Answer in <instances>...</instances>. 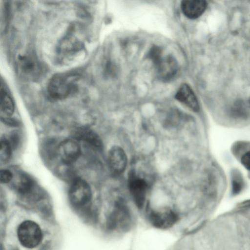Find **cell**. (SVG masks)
I'll return each mask as SVG.
<instances>
[{
	"label": "cell",
	"mask_w": 250,
	"mask_h": 250,
	"mask_svg": "<svg viewBox=\"0 0 250 250\" xmlns=\"http://www.w3.org/2000/svg\"><path fill=\"white\" fill-rule=\"evenodd\" d=\"M240 208H250V200L245 201L238 205Z\"/></svg>",
	"instance_id": "cell-21"
},
{
	"label": "cell",
	"mask_w": 250,
	"mask_h": 250,
	"mask_svg": "<svg viewBox=\"0 0 250 250\" xmlns=\"http://www.w3.org/2000/svg\"><path fill=\"white\" fill-rule=\"evenodd\" d=\"M147 184L146 181L131 172L129 175L128 187L131 196L136 206L142 208L145 202Z\"/></svg>",
	"instance_id": "cell-5"
},
{
	"label": "cell",
	"mask_w": 250,
	"mask_h": 250,
	"mask_svg": "<svg viewBox=\"0 0 250 250\" xmlns=\"http://www.w3.org/2000/svg\"><path fill=\"white\" fill-rule=\"evenodd\" d=\"M243 187L242 179L239 175H235L232 180V192L234 195L239 193Z\"/></svg>",
	"instance_id": "cell-17"
},
{
	"label": "cell",
	"mask_w": 250,
	"mask_h": 250,
	"mask_svg": "<svg viewBox=\"0 0 250 250\" xmlns=\"http://www.w3.org/2000/svg\"><path fill=\"white\" fill-rule=\"evenodd\" d=\"M108 162L113 172L122 173L125 169L127 164V157L124 150L120 146L112 147L108 153Z\"/></svg>",
	"instance_id": "cell-9"
},
{
	"label": "cell",
	"mask_w": 250,
	"mask_h": 250,
	"mask_svg": "<svg viewBox=\"0 0 250 250\" xmlns=\"http://www.w3.org/2000/svg\"><path fill=\"white\" fill-rule=\"evenodd\" d=\"M91 196L90 187L86 181L78 179L73 182L69 189V197L75 206L80 207L87 204Z\"/></svg>",
	"instance_id": "cell-3"
},
{
	"label": "cell",
	"mask_w": 250,
	"mask_h": 250,
	"mask_svg": "<svg viewBox=\"0 0 250 250\" xmlns=\"http://www.w3.org/2000/svg\"><path fill=\"white\" fill-rule=\"evenodd\" d=\"M154 64L158 77L164 82L168 81L172 79L178 71L177 62L171 55L162 56Z\"/></svg>",
	"instance_id": "cell-6"
},
{
	"label": "cell",
	"mask_w": 250,
	"mask_h": 250,
	"mask_svg": "<svg viewBox=\"0 0 250 250\" xmlns=\"http://www.w3.org/2000/svg\"><path fill=\"white\" fill-rule=\"evenodd\" d=\"M162 54V50L160 47L154 46L150 49L148 56L154 63L163 56Z\"/></svg>",
	"instance_id": "cell-18"
},
{
	"label": "cell",
	"mask_w": 250,
	"mask_h": 250,
	"mask_svg": "<svg viewBox=\"0 0 250 250\" xmlns=\"http://www.w3.org/2000/svg\"><path fill=\"white\" fill-rule=\"evenodd\" d=\"M14 104L8 93L3 89H0V112L6 116H10L14 112Z\"/></svg>",
	"instance_id": "cell-14"
},
{
	"label": "cell",
	"mask_w": 250,
	"mask_h": 250,
	"mask_svg": "<svg viewBox=\"0 0 250 250\" xmlns=\"http://www.w3.org/2000/svg\"><path fill=\"white\" fill-rule=\"evenodd\" d=\"M33 182L26 175H21L16 182V187L18 191L21 194L29 192L32 188Z\"/></svg>",
	"instance_id": "cell-15"
},
{
	"label": "cell",
	"mask_w": 250,
	"mask_h": 250,
	"mask_svg": "<svg viewBox=\"0 0 250 250\" xmlns=\"http://www.w3.org/2000/svg\"><path fill=\"white\" fill-rule=\"evenodd\" d=\"M76 78L73 75L57 74L50 80L47 87L49 96L55 100L67 97L76 88Z\"/></svg>",
	"instance_id": "cell-2"
},
{
	"label": "cell",
	"mask_w": 250,
	"mask_h": 250,
	"mask_svg": "<svg viewBox=\"0 0 250 250\" xmlns=\"http://www.w3.org/2000/svg\"><path fill=\"white\" fill-rule=\"evenodd\" d=\"M20 68L24 74L34 75L38 71L36 61L30 56H20L19 58Z\"/></svg>",
	"instance_id": "cell-13"
},
{
	"label": "cell",
	"mask_w": 250,
	"mask_h": 250,
	"mask_svg": "<svg viewBox=\"0 0 250 250\" xmlns=\"http://www.w3.org/2000/svg\"><path fill=\"white\" fill-rule=\"evenodd\" d=\"M178 219L177 214L170 208L151 211L149 214L151 224L154 227L160 229H166L172 227Z\"/></svg>",
	"instance_id": "cell-7"
},
{
	"label": "cell",
	"mask_w": 250,
	"mask_h": 250,
	"mask_svg": "<svg viewBox=\"0 0 250 250\" xmlns=\"http://www.w3.org/2000/svg\"><path fill=\"white\" fill-rule=\"evenodd\" d=\"M58 152L61 159L64 163L70 164L78 158L81 153V148L75 140L68 139L60 144Z\"/></svg>",
	"instance_id": "cell-8"
},
{
	"label": "cell",
	"mask_w": 250,
	"mask_h": 250,
	"mask_svg": "<svg viewBox=\"0 0 250 250\" xmlns=\"http://www.w3.org/2000/svg\"><path fill=\"white\" fill-rule=\"evenodd\" d=\"M12 221V242H15L18 250H44L46 230L38 219L33 217H14Z\"/></svg>",
	"instance_id": "cell-1"
},
{
	"label": "cell",
	"mask_w": 250,
	"mask_h": 250,
	"mask_svg": "<svg viewBox=\"0 0 250 250\" xmlns=\"http://www.w3.org/2000/svg\"><path fill=\"white\" fill-rule=\"evenodd\" d=\"M13 178L12 173L7 169H1L0 172V181L1 183H7Z\"/></svg>",
	"instance_id": "cell-19"
},
{
	"label": "cell",
	"mask_w": 250,
	"mask_h": 250,
	"mask_svg": "<svg viewBox=\"0 0 250 250\" xmlns=\"http://www.w3.org/2000/svg\"><path fill=\"white\" fill-rule=\"evenodd\" d=\"M107 219V226L111 229H115L119 224L123 228H127L130 222L129 211L122 201L116 202L113 210Z\"/></svg>",
	"instance_id": "cell-4"
},
{
	"label": "cell",
	"mask_w": 250,
	"mask_h": 250,
	"mask_svg": "<svg viewBox=\"0 0 250 250\" xmlns=\"http://www.w3.org/2000/svg\"><path fill=\"white\" fill-rule=\"evenodd\" d=\"M175 98L195 112L199 110L197 99L191 88L187 84H182L178 89Z\"/></svg>",
	"instance_id": "cell-11"
},
{
	"label": "cell",
	"mask_w": 250,
	"mask_h": 250,
	"mask_svg": "<svg viewBox=\"0 0 250 250\" xmlns=\"http://www.w3.org/2000/svg\"><path fill=\"white\" fill-rule=\"evenodd\" d=\"M75 136L77 138L90 144L97 148H100L102 146L100 137L95 132L88 128H78L76 131Z\"/></svg>",
	"instance_id": "cell-12"
},
{
	"label": "cell",
	"mask_w": 250,
	"mask_h": 250,
	"mask_svg": "<svg viewBox=\"0 0 250 250\" xmlns=\"http://www.w3.org/2000/svg\"><path fill=\"white\" fill-rule=\"evenodd\" d=\"M241 162L247 169L250 171V150L242 155Z\"/></svg>",
	"instance_id": "cell-20"
},
{
	"label": "cell",
	"mask_w": 250,
	"mask_h": 250,
	"mask_svg": "<svg viewBox=\"0 0 250 250\" xmlns=\"http://www.w3.org/2000/svg\"><path fill=\"white\" fill-rule=\"evenodd\" d=\"M207 6V3L204 0H185L181 3L182 12L190 19H195L201 16Z\"/></svg>",
	"instance_id": "cell-10"
},
{
	"label": "cell",
	"mask_w": 250,
	"mask_h": 250,
	"mask_svg": "<svg viewBox=\"0 0 250 250\" xmlns=\"http://www.w3.org/2000/svg\"><path fill=\"white\" fill-rule=\"evenodd\" d=\"M11 154V146L9 142L4 139L1 140L0 148V158L1 161H7Z\"/></svg>",
	"instance_id": "cell-16"
}]
</instances>
